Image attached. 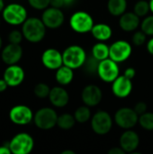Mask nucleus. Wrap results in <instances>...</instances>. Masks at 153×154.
Masks as SVG:
<instances>
[{"instance_id":"nucleus-1","label":"nucleus","mask_w":153,"mask_h":154,"mask_svg":"<svg viewBox=\"0 0 153 154\" xmlns=\"http://www.w3.org/2000/svg\"><path fill=\"white\" fill-rule=\"evenodd\" d=\"M46 26L42 20L37 17H28L22 24L23 37L30 42L37 43L43 40L46 34Z\"/></svg>"},{"instance_id":"nucleus-2","label":"nucleus","mask_w":153,"mask_h":154,"mask_svg":"<svg viewBox=\"0 0 153 154\" xmlns=\"http://www.w3.org/2000/svg\"><path fill=\"white\" fill-rule=\"evenodd\" d=\"M63 64L73 69H77L83 66L87 59V53L85 50L79 45H70L67 47L62 52Z\"/></svg>"},{"instance_id":"nucleus-3","label":"nucleus","mask_w":153,"mask_h":154,"mask_svg":"<svg viewBox=\"0 0 153 154\" xmlns=\"http://www.w3.org/2000/svg\"><path fill=\"white\" fill-rule=\"evenodd\" d=\"M2 16L5 22L10 25H20L24 23L27 17V10L20 4H9L2 11Z\"/></svg>"},{"instance_id":"nucleus-4","label":"nucleus","mask_w":153,"mask_h":154,"mask_svg":"<svg viewBox=\"0 0 153 154\" xmlns=\"http://www.w3.org/2000/svg\"><path fill=\"white\" fill-rule=\"evenodd\" d=\"M11 152L14 154H29L34 147L33 138L27 133L15 134L8 143Z\"/></svg>"},{"instance_id":"nucleus-5","label":"nucleus","mask_w":153,"mask_h":154,"mask_svg":"<svg viewBox=\"0 0 153 154\" xmlns=\"http://www.w3.org/2000/svg\"><path fill=\"white\" fill-rule=\"evenodd\" d=\"M94 24L93 17L85 11L76 12L69 18L70 28L78 33L83 34L91 32Z\"/></svg>"},{"instance_id":"nucleus-6","label":"nucleus","mask_w":153,"mask_h":154,"mask_svg":"<svg viewBox=\"0 0 153 154\" xmlns=\"http://www.w3.org/2000/svg\"><path fill=\"white\" fill-rule=\"evenodd\" d=\"M58 115L50 107H42L33 116V122L36 127L41 130H50L57 125Z\"/></svg>"},{"instance_id":"nucleus-7","label":"nucleus","mask_w":153,"mask_h":154,"mask_svg":"<svg viewBox=\"0 0 153 154\" xmlns=\"http://www.w3.org/2000/svg\"><path fill=\"white\" fill-rule=\"evenodd\" d=\"M113 127V118L103 110H99L91 117V128L98 135L107 134Z\"/></svg>"},{"instance_id":"nucleus-8","label":"nucleus","mask_w":153,"mask_h":154,"mask_svg":"<svg viewBox=\"0 0 153 154\" xmlns=\"http://www.w3.org/2000/svg\"><path fill=\"white\" fill-rule=\"evenodd\" d=\"M115 122L122 129H132L139 123V115L133 108L122 107L116 111Z\"/></svg>"},{"instance_id":"nucleus-9","label":"nucleus","mask_w":153,"mask_h":154,"mask_svg":"<svg viewBox=\"0 0 153 154\" xmlns=\"http://www.w3.org/2000/svg\"><path fill=\"white\" fill-rule=\"evenodd\" d=\"M97 76L106 83H112L120 76L118 63L110 58L101 60L97 69Z\"/></svg>"},{"instance_id":"nucleus-10","label":"nucleus","mask_w":153,"mask_h":154,"mask_svg":"<svg viewBox=\"0 0 153 154\" xmlns=\"http://www.w3.org/2000/svg\"><path fill=\"white\" fill-rule=\"evenodd\" d=\"M132 51L133 48L128 42L119 40L109 46V58L117 63H121L130 58Z\"/></svg>"},{"instance_id":"nucleus-11","label":"nucleus","mask_w":153,"mask_h":154,"mask_svg":"<svg viewBox=\"0 0 153 154\" xmlns=\"http://www.w3.org/2000/svg\"><path fill=\"white\" fill-rule=\"evenodd\" d=\"M33 113L32 109L24 105H17L11 108L9 112V119L12 123L18 125H25L33 120Z\"/></svg>"},{"instance_id":"nucleus-12","label":"nucleus","mask_w":153,"mask_h":154,"mask_svg":"<svg viewBox=\"0 0 153 154\" xmlns=\"http://www.w3.org/2000/svg\"><path fill=\"white\" fill-rule=\"evenodd\" d=\"M41 19L47 28L57 29L63 24L65 16L60 8L50 6L44 9Z\"/></svg>"},{"instance_id":"nucleus-13","label":"nucleus","mask_w":153,"mask_h":154,"mask_svg":"<svg viewBox=\"0 0 153 154\" xmlns=\"http://www.w3.org/2000/svg\"><path fill=\"white\" fill-rule=\"evenodd\" d=\"M41 62L43 66L50 70H57L63 64L62 53L53 48L45 50L41 55Z\"/></svg>"},{"instance_id":"nucleus-14","label":"nucleus","mask_w":153,"mask_h":154,"mask_svg":"<svg viewBox=\"0 0 153 154\" xmlns=\"http://www.w3.org/2000/svg\"><path fill=\"white\" fill-rule=\"evenodd\" d=\"M24 77L25 74L23 69L17 64L8 65L3 75V79L6 81L7 85L12 88L21 85L24 80Z\"/></svg>"},{"instance_id":"nucleus-15","label":"nucleus","mask_w":153,"mask_h":154,"mask_svg":"<svg viewBox=\"0 0 153 154\" xmlns=\"http://www.w3.org/2000/svg\"><path fill=\"white\" fill-rule=\"evenodd\" d=\"M23 56V49L20 44H14L9 42L1 52V59L6 65L17 64Z\"/></svg>"},{"instance_id":"nucleus-16","label":"nucleus","mask_w":153,"mask_h":154,"mask_svg":"<svg viewBox=\"0 0 153 154\" xmlns=\"http://www.w3.org/2000/svg\"><path fill=\"white\" fill-rule=\"evenodd\" d=\"M133 90L132 79L124 75L119 76L115 81L112 82V92L118 98L127 97Z\"/></svg>"},{"instance_id":"nucleus-17","label":"nucleus","mask_w":153,"mask_h":154,"mask_svg":"<svg viewBox=\"0 0 153 154\" xmlns=\"http://www.w3.org/2000/svg\"><path fill=\"white\" fill-rule=\"evenodd\" d=\"M102 97V90L96 85H88L85 87L81 93V98L83 103L89 107L97 106L101 102Z\"/></svg>"},{"instance_id":"nucleus-18","label":"nucleus","mask_w":153,"mask_h":154,"mask_svg":"<svg viewBox=\"0 0 153 154\" xmlns=\"http://www.w3.org/2000/svg\"><path fill=\"white\" fill-rule=\"evenodd\" d=\"M119 143L120 147L125 152L133 153L137 150L140 144V137L137 133L132 131L131 129H128L122 134L119 140Z\"/></svg>"},{"instance_id":"nucleus-19","label":"nucleus","mask_w":153,"mask_h":154,"mask_svg":"<svg viewBox=\"0 0 153 154\" xmlns=\"http://www.w3.org/2000/svg\"><path fill=\"white\" fill-rule=\"evenodd\" d=\"M49 99L52 106L61 108L68 105L69 101V96L68 91L62 87H54L50 89Z\"/></svg>"},{"instance_id":"nucleus-20","label":"nucleus","mask_w":153,"mask_h":154,"mask_svg":"<svg viewBox=\"0 0 153 154\" xmlns=\"http://www.w3.org/2000/svg\"><path fill=\"white\" fill-rule=\"evenodd\" d=\"M140 25V17L134 12H127L120 16L119 26L124 32H134Z\"/></svg>"},{"instance_id":"nucleus-21","label":"nucleus","mask_w":153,"mask_h":154,"mask_svg":"<svg viewBox=\"0 0 153 154\" xmlns=\"http://www.w3.org/2000/svg\"><path fill=\"white\" fill-rule=\"evenodd\" d=\"M95 39L98 42H106L112 37L113 31L112 28L106 23H96L94 24L90 32Z\"/></svg>"},{"instance_id":"nucleus-22","label":"nucleus","mask_w":153,"mask_h":154,"mask_svg":"<svg viewBox=\"0 0 153 154\" xmlns=\"http://www.w3.org/2000/svg\"><path fill=\"white\" fill-rule=\"evenodd\" d=\"M73 70H74L73 69L66 65H62L60 68H59L56 70V74H55L56 81L61 86H67L70 84L74 78Z\"/></svg>"},{"instance_id":"nucleus-23","label":"nucleus","mask_w":153,"mask_h":154,"mask_svg":"<svg viewBox=\"0 0 153 154\" xmlns=\"http://www.w3.org/2000/svg\"><path fill=\"white\" fill-rule=\"evenodd\" d=\"M127 9L126 0H108L107 10L114 16H121Z\"/></svg>"},{"instance_id":"nucleus-24","label":"nucleus","mask_w":153,"mask_h":154,"mask_svg":"<svg viewBox=\"0 0 153 154\" xmlns=\"http://www.w3.org/2000/svg\"><path fill=\"white\" fill-rule=\"evenodd\" d=\"M91 55H93L98 60H104L109 58V46L104 42H98L94 44L91 50Z\"/></svg>"},{"instance_id":"nucleus-25","label":"nucleus","mask_w":153,"mask_h":154,"mask_svg":"<svg viewBox=\"0 0 153 154\" xmlns=\"http://www.w3.org/2000/svg\"><path fill=\"white\" fill-rule=\"evenodd\" d=\"M76 122L74 116L70 114H62L58 117L57 125L62 130H69L74 127Z\"/></svg>"},{"instance_id":"nucleus-26","label":"nucleus","mask_w":153,"mask_h":154,"mask_svg":"<svg viewBox=\"0 0 153 154\" xmlns=\"http://www.w3.org/2000/svg\"><path fill=\"white\" fill-rule=\"evenodd\" d=\"M74 116L78 123H80V124L87 123V121L91 119V111L89 109V106L86 105L83 106H79L78 108L76 109L74 113Z\"/></svg>"},{"instance_id":"nucleus-27","label":"nucleus","mask_w":153,"mask_h":154,"mask_svg":"<svg viewBox=\"0 0 153 154\" xmlns=\"http://www.w3.org/2000/svg\"><path fill=\"white\" fill-rule=\"evenodd\" d=\"M99 63H100V60L96 59L93 55H90V56L87 57L86 61L82 67H83L85 72H87L90 75H94V74H97Z\"/></svg>"},{"instance_id":"nucleus-28","label":"nucleus","mask_w":153,"mask_h":154,"mask_svg":"<svg viewBox=\"0 0 153 154\" xmlns=\"http://www.w3.org/2000/svg\"><path fill=\"white\" fill-rule=\"evenodd\" d=\"M139 124L142 128L147 131H153V113L146 112L139 116Z\"/></svg>"},{"instance_id":"nucleus-29","label":"nucleus","mask_w":153,"mask_h":154,"mask_svg":"<svg viewBox=\"0 0 153 154\" xmlns=\"http://www.w3.org/2000/svg\"><path fill=\"white\" fill-rule=\"evenodd\" d=\"M150 11H151L150 4L146 0H140L138 2H136V4L134 5V7H133V12L139 17L147 15Z\"/></svg>"},{"instance_id":"nucleus-30","label":"nucleus","mask_w":153,"mask_h":154,"mask_svg":"<svg viewBox=\"0 0 153 154\" xmlns=\"http://www.w3.org/2000/svg\"><path fill=\"white\" fill-rule=\"evenodd\" d=\"M50 92V88L45 83H38L37 85H35V87L33 88L34 95L38 98H41V99L49 97Z\"/></svg>"},{"instance_id":"nucleus-31","label":"nucleus","mask_w":153,"mask_h":154,"mask_svg":"<svg viewBox=\"0 0 153 154\" xmlns=\"http://www.w3.org/2000/svg\"><path fill=\"white\" fill-rule=\"evenodd\" d=\"M141 30L147 35L153 36V15L147 16L141 23Z\"/></svg>"},{"instance_id":"nucleus-32","label":"nucleus","mask_w":153,"mask_h":154,"mask_svg":"<svg viewBox=\"0 0 153 154\" xmlns=\"http://www.w3.org/2000/svg\"><path fill=\"white\" fill-rule=\"evenodd\" d=\"M147 39V34L141 31H136L133 35V42L136 46H142L145 43Z\"/></svg>"},{"instance_id":"nucleus-33","label":"nucleus","mask_w":153,"mask_h":154,"mask_svg":"<svg viewBox=\"0 0 153 154\" xmlns=\"http://www.w3.org/2000/svg\"><path fill=\"white\" fill-rule=\"evenodd\" d=\"M29 5L36 10H44L49 7L50 0H27Z\"/></svg>"},{"instance_id":"nucleus-34","label":"nucleus","mask_w":153,"mask_h":154,"mask_svg":"<svg viewBox=\"0 0 153 154\" xmlns=\"http://www.w3.org/2000/svg\"><path fill=\"white\" fill-rule=\"evenodd\" d=\"M23 34L22 32V31H18V30H14L12 32H10L9 35H8V41L11 43H14V44H20L21 42L23 41Z\"/></svg>"},{"instance_id":"nucleus-35","label":"nucleus","mask_w":153,"mask_h":154,"mask_svg":"<svg viewBox=\"0 0 153 154\" xmlns=\"http://www.w3.org/2000/svg\"><path fill=\"white\" fill-rule=\"evenodd\" d=\"M134 111L139 115V116L144 113L147 112V104L145 102L140 101L138 103H136V105L134 106Z\"/></svg>"},{"instance_id":"nucleus-36","label":"nucleus","mask_w":153,"mask_h":154,"mask_svg":"<svg viewBox=\"0 0 153 154\" xmlns=\"http://www.w3.org/2000/svg\"><path fill=\"white\" fill-rule=\"evenodd\" d=\"M125 77H127L128 79H133L134 77H135V75H136V70L133 69V68H128V69H126L125 70H124V74Z\"/></svg>"},{"instance_id":"nucleus-37","label":"nucleus","mask_w":153,"mask_h":154,"mask_svg":"<svg viewBox=\"0 0 153 154\" xmlns=\"http://www.w3.org/2000/svg\"><path fill=\"white\" fill-rule=\"evenodd\" d=\"M50 5L52 7H56V8H61L65 6V3L63 0H50Z\"/></svg>"},{"instance_id":"nucleus-38","label":"nucleus","mask_w":153,"mask_h":154,"mask_svg":"<svg viewBox=\"0 0 153 154\" xmlns=\"http://www.w3.org/2000/svg\"><path fill=\"white\" fill-rule=\"evenodd\" d=\"M125 152L121 147H114L108 151V154H124Z\"/></svg>"},{"instance_id":"nucleus-39","label":"nucleus","mask_w":153,"mask_h":154,"mask_svg":"<svg viewBox=\"0 0 153 154\" xmlns=\"http://www.w3.org/2000/svg\"><path fill=\"white\" fill-rule=\"evenodd\" d=\"M11 152V150L9 148V145H2L0 146V154H10Z\"/></svg>"},{"instance_id":"nucleus-40","label":"nucleus","mask_w":153,"mask_h":154,"mask_svg":"<svg viewBox=\"0 0 153 154\" xmlns=\"http://www.w3.org/2000/svg\"><path fill=\"white\" fill-rule=\"evenodd\" d=\"M8 87H9V86L7 85L6 81H5L4 79H0V93L5 91V90L7 89Z\"/></svg>"},{"instance_id":"nucleus-41","label":"nucleus","mask_w":153,"mask_h":154,"mask_svg":"<svg viewBox=\"0 0 153 154\" xmlns=\"http://www.w3.org/2000/svg\"><path fill=\"white\" fill-rule=\"evenodd\" d=\"M147 51L148 52L151 54V55H153V38L150 39L147 42Z\"/></svg>"},{"instance_id":"nucleus-42","label":"nucleus","mask_w":153,"mask_h":154,"mask_svg":"<svg viewBox=\"0 0 153 154\" xmlns=\"http://www.w3.org/2000/svg\"><path fill=\"white\" fill-rule=\"evenodd\" d=\"M63 1L65 3V5H70L72 4H74L76 0H63Z\"/></svg>"},{"instance_id":"nucleus-43","label":"nucleus","mask_w":153,"mask_h":154,"mask_svg":"<svg viewBox=\"0 0 153 154\" xmlns=\"http://www.w3.org/2000/svg\"><path fill=\"white\" fill-rule=\"evenodd\" d=\"M61 154H75V152H73L71 150H66V151H63Z\"/></svg>"},{"instance_id":"nucleus-44","label":"nucleus","mask_w":153,"mask_h":154,"mask_svg":"<svg viewBox=\"0 0 153 154\" xmlns=\"http://www.w3.org/2000/svg\"><path fill=\"white\" fill-rule=\"evenodd\" d=\"M5 8V3H4V0H0V13L4 10Z\"/></svg>"},{"instance_id":"nucleus-45","label":"nucleus","mask_w":153,"mask_h":154,"mask_svg":"<svg viewBox=\"0 0 153 154\" xmlns=\"http://www.w3.org/2000/svg\"><path fill=\"white\" fill-rule=\"evenodd\" d=\"M149 4H150V9H151V12H152V14H153V0H150V1H149Z\"/></svg>"},{"instance_id":"nucleus-46","label":"nucleus","mask_w":153,"mask_h":154,"mask_svg":"<svg viewBox=\"0 0 153 154\" xmlns=\"http://www.w3.org/2000/svg\"><path fill=\"white\" fill-rule=\"evenodd\" d=\"M2 45H3V42H2V38H1V36H0V50H1V48H2Z\"/></svg>"},{"instance_id":"nucleus-47","label":"nucleus","mask_w":153,"mask_h":154,"mask_svg":"<svg viewBox=\"0 0 153 154\" xmlns=\"http://www.w3.org/2000/svg\"><path fill=\"white\" fill-rule=\"evenodd\" d=\"M0 25H1V20H0Z\"/></svg>"}]
</instances>
